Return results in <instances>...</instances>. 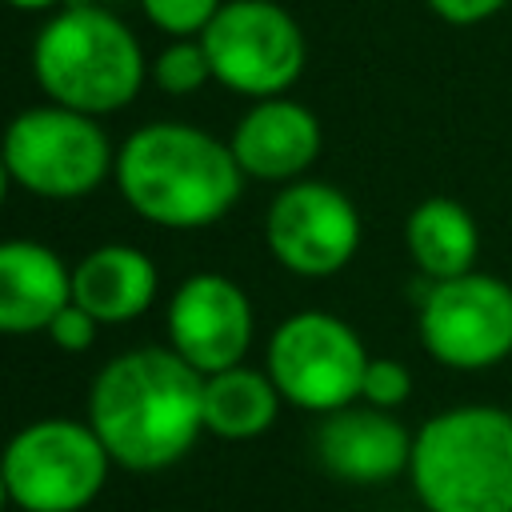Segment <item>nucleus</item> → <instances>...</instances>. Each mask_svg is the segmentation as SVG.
<instances>
[{
    "label": "nucleus",
    "mask_w": 512,
    "mask_h": 512,
    "mask_svg": "<svg viewBox=\"0 0 512 512\" xmlns=\"http://www.w3.org/2000/svg\"><path fill=\"white\" fill-rule=\"evenodd\" d=\"M112 180L140 220L172 232H196L232 212L248 176L236 164L232 144L220 136L196 124L156 120L140 124L116 148Z\"/></svg>",
    "instance_id": "f03ea898"
},
{
    "label": "nucleus",
    "mask_w": 512,
    "mask_h": 512,
    "mask_svg": "<svg viewBox=\"0 0 512 512\" xmlns=\"http://www.w3.org/2000/svg\"><path fill=\"white\" fill-rule=\"evenodd\" d=\"M96 328H100V320L84 308V304H64L56 316H52V324L44 328L48 332V340L60 348V352H84V348H92V340H96Z\"/></svg>",
    "instance_id": "412c9836"
},
{
    "label": "nucleus",
    "mask_w": 512,
    "mask_h": 512,
    "mask_svg": "<svg viewBox=\"0 0 512 512\" xmlns=\"http://www.w3.org/2000/svg\"><path fill=\"white\" fill-rule=\"evenodd\" d=\"M252 332V300L224 272H192L176 284L168 300V348L180 352L196 372L212 376L244 364Z\"/></svg>",
    "instance_id": "9b49d317"
},
{
    "label": "nucleus",
    "mask_w": 512,
    "mask_h": 512,
    "mask_svg": "<svg viewBox=\"0 0 512 512\" xmlns=\"http://www.w3.org/2000/svg\"><path fill=\"white\" fill-rule=\"evenodd\" d=\"M160 288V272L148 252L132 244H100L72 268V300L84 304L100 324L140 320Z\"/></svg>",
    "instance_id": "2eb2a0df"
},
{
    "label": "nucleus",
    "mask_w": 512,
    "mask_h": 512,
    "mask_svg": "<svg viewBox=\"0 0 512 512\" xmlns=\"http://www.w3.org/2000/svg\"><path fill=\"white\" fill-rule=\"evenodd\" d=\"M416 436L388 412L372 404H348L320 420L316 456L320 468L344 484H384L408 472Z\"/></svg>",
    "instance_id": "f8f14e48"
},
{
    "label": "nucleus",
    "mask_w": 512,
    "mask_h": 512,
    "mask_svg": "<svg viewBox=\"0 0 512 512\" xmlns=\"http://www.w3.org/2000/svg\"><path fill=\"white\" fill-rule=\"evenodd\" d=\"M280 388L276 380L248 364H232L224 372L204 376V432L220 440H256L264 436L280 416Z\"/></svg>",
    "instance_id": "f3484780"
},
{
    "label": "nucleus",
    "mask_w": 512,
    "mask_h": 512,
    "mask_svg": "<svg viewBox=\"0 0 512 512\" xmlns=\"http://www.w3.org/2000/svg\"><path fill=\"white\" fill-rule=\"evenodd\" d=\"M200 40L216 84L248 100L284 96L308 64L304 32L276 0H224Z\"/></svg>",
    "instance_id": "6e6552de"
},
{
    "label": "nucleus",
    "mask_w": 512,
    "mask_h": 512,
    "mask_svg": "<svg viewBox=\"0 0 512 512\" xmlns=\"http://www.w3.org/2000/svg\"><path fill=\"white\" fill-rule=\"evenodd\" d=\"M264 240L284 272L324 280L352 264L360 248V212L340 188L300 176L276 192L264 216Z\"/></svg>",
    "instance_id": "9d476101"
},
{
    "label": "nucleus",
    "mask_w": 512,
    "mask_h": 512,
    "mask_svg": "<svg viewBox=\"0 0 512 512\" xmlns=\"http://www.w3.org/2000/svg\"><path fill=\"white\" fill-rule=\"evenodd\" d=\"M404 248L428 280H452L476 268L480 228L460 200L428 196L404 220Z\"/></svg>",
    "instance_id": "dca6fc26"
},
{
    "label": "nucleus",
    "mask_w": 512,
    "mask_h": 512,
    "mask_svg": "<svg viewBox=\"0 0 512 512\" xmlns=\"http://www.w3.org/2000/svg\"><path fill=\"white\" fill-rule=\"evenodd\" d=\"M112 456L88 420L44 416L24 424L4 448V496L20 512H84Z\"/></svg>",
    "instance_id": "423d86ee"
},
{
    "label": "nucleus",
    "mask_w": 512,
    "mask_h": 512,
    "mask_svg": "<svg viewBox=\"0 0 512 512\" xmlns=\"http://www.w3.org/2000/svg\"><path fill=\"white\" fill-rule=\"evenodd\" d=\"M408 480L428 512H512V412L460 404L428 416Z\"/></svg>",
    "instance_id": "7ed1b4c3"
},
{
    "label": "nucleus",
    "mask_w": 512,
    "mask_h": 512,
    "mask_svg": "<svg viewBox=\"0 0 512 512\" xmlns=\"http://www.w3.org/2000/svg\"><path fill=\"white\" fill-rule=\"evenodd\" d=\"M412 368L396 356H372L364 368V384H360V400L372 408H388L396 412L400 404H408L412 396Z\"/></svg>",
    "instance_id": "6ab92c4d"
},
{
    "label": "nucleus",
    "mask_w": 512,
    "mask_h": 512,
    "mask_svg": "<svg viewBox=\"0 0 512 512\" xmlns=\"http://www.w3.org/2000/svg\"><path fill=\"white\" fill-rule=\"evenodd\" d=\"M368 360L360 332L332 312H296L280 320L264 352V368L280 396L316 416L360 400Z\"/></svg>",
    "instance_id": "0eeeda50"
},
{
    "label": "nucleus",
    "mask_w": 512,
    "mask_h": 512,
    "mask_svg": "<svg viewBox=\"0 0 512 512\" xmlns=\"http://www.w3.org/2000/svg\"><path fill=\"white\" fill-rule=\"evenodd\" d=\"M228 144L244 176L264 184H292L316 164L324 132L308 104L292 96H268L252 100V108L236 120Z\"/></svg>",
    "instance_id": "ddd939ff"
},
{
    "label": "nucleus",
    "mask_w": 512,
    "mask_h": 512,
    "mask_svg": "<svg viewBox=\"0 0 512 512\" xmlns=\"http://www.w3.org/2000/svg\"><path fill=\"white\" fill-rule=\"evenodd\" d=\"M88 424L112 464L164 472L184 460L204 432V372L172 348H128L96 372Z\"/></svg>",
    "instance_id": "f257e3e1"
},
{
    "label": "nucleus",
    "mask_w": 512,
    "mask_h": 512,
    "mask_svg": "<svg viewBox=\"0 0 512 512\" xmlns=\"http://www.w3.org/2000/svg\"><path fill=\"white\" fill-rule=\"evenodd\" d=\"M424 352L456 372H484L512 356V284L492 272L428 280L416 312Z\"/></svg>",
    "instance_id": "1a4fd4ad"
},
{
    "label": "nucleus",
    "mask_w": 512,
    "mask_h": 512,
    "mask_svg": "<svg viewBox=\"0 0 512 512\" xmlns=\"http://www.w3.org/2000/svg\"><path fill=\"white\" fill-rule=\"evenodd\" d=\"M4 172L28 196L80 200L116 172V152L100 116L56 100L24 108L4 136Z\"/></svg>",
    "instance_id": "39448f33"
},
{
    "label": "nucleus",
    "mask_w": 512,
    "mask_h": 512,
    "mask_svg": "<svg viewBox=\"0 0 512 512\" xmlns=\"http://www.w3.org/2000/svg\"><path fill=\"white\" fill-rule=\"evenodd\" d=\"M12 8H20V12H44V8H52V4H60V0H8Z\"/></svg>",
    "instance_id": "5701e85b"
},
{
    "label": "nucleus",
    "mask_w": 512,
    "mask_h": 512,
    "mask_svg": "<svg viewBox=\"0 0 512 512\" xmlns=\"http://www.w3.org/2000/svg\"><path fill=\"white\" fill-rule=\"evenodd\" d=\"M152 28L168 36H200L224 0H136Z\"/></svg>",
    "instance_id": "aec40b11"
},
{
    "label": "nucleus",
    "mask_w": 512,
    "mask_h": 512,
    "mask_svg": "<svg viewBox=\"0 0 512 512\" xmlns=\"http://www.w3.org/2000/svg\"><path fill=\"white\" fill-rule=\"evenodd\" d=\"M72 304V268L40 240H8L0 248V328L8 336L44 332Z\"/></svg>",
    "instance_id": "4468645a"
},
{
    "label": "nucleus",
    "mask_w": 512,
    "mask_h": 512,
    "mask_svg": "<svg viewBox=\"0 0 512 512\" xmlns=\"http://www.w3.org/2000/svg\"><path fill=\"white\" fill-rule=\"evenodd\" d=\"M148 76L168 96H192L208 80H216L212 60H208V48H204L200 36H172V44L160 48V56L148 64Z\"/></svg>",
    "instance_id": "a211bd4d"
},
{
    "label": "nucleus",
    "mask_w": 512,
    "mask_h": 512,
    "mask_svg": "<svg viewBox=\"0 0 512 512\" xmlns=\"http://www.w3.org/2000/svg\"><path fill=\"white\" fill-rule=\"evenodd\" d=\"M444 24L452 28H472V24H484L492 20L508 0H424Z\"/></svg>",
    "instance_id": "4be33fe9"
},
{
    "label": "nucleus",
    "mask_w": 512,
    "mask_h": 512,
    "mask_svg": "<svg viewBox=\"0 0 512 512\" xmlns=\"http://www.w3.org/2000/svg\"><path fill=\"white\" fill-rule=\"evenodd\" d=\"M32 72L48 100L92 116H112L140 96L148 60L136 32L120 16L76 4L44 20L36 32Z\"/></svg>",
    "instance_id": "20e7f679"
}]
</instances>
